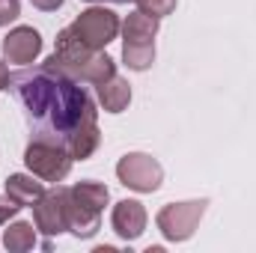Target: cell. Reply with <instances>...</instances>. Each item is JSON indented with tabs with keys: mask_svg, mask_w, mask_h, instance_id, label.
Listing matches in <instances>:
<instances>
[{
	"mask_svg": "<svg viewBox=\"0 0 256 253\" xmlns=\"http://www.w3.org/2000/svg\"><path fill=\"white\" fill-rule=\"evenodd\" d=\"M86 3H104V0H86Z\"/></svg>",
	"mask_w": 256,
	"mask_h": 253,
	"instance_id": "cell-24",
	"label": "cell"
},
{
	"mask_svg": "<svg viewBox=\"0 0 256 253\" xmlns=\"http://www.w3.org/2000/svg\"><path fill=\"white\" fill-rule=\"evenodd\" d=\"M122 60L131 72H146L155 63V42L149 45H122Z\"/></svg>",
	"mask_w": 256,
	"mask_h": 253,
	"instance_id": "cell-17",
	"label": "cell"
},
{
	"mask_svg": "<svg viewBox=\"0 0 256 253\" xmlns=\"http://www.w3.org/2000/svg\"><path fill=\"white\" fill-rule=\"evenodd\" d=\"M116 74V63H114V57H108L104 51H96L86 63L78 68V74H74V80H80V84H102V80H108V78H114Z\"/></svg>",
	"mask_w": 256,
	"mask_h": 253,
	"instance_id": "cell-14",
	"label": "cell"
},
{
	"mask_svg": "<svg viewBox=\"0 0 256 253\" xmlns=\"http://www.w3.org/2000/svg\"><path fill=\"white\" fill-rule=\"evenodd\" d=\"M72 30H74V33H78V36H80L92 51H104V48L120 36L122 21H120V15H116L114 9L92 3L90 9H84V12L74 18Z\"/></svg>",
	"mask_w": 256,
	"mask_h": 253,
	"instance_id": "cell-3",
	"label": "cell"
},
{
	"mask_svg": "<svg viewBox=\"0 0 256 253\" xmlns=\"http://www.w3.org/2000/svg\"><path fill=\"white\" fill-rule=\"evenodd\" d=\"M30 3H33L36 9H42V12H57L66 0H30Z\"/></svg>",
	"mask_w": 256,
	"mask_h": 253,
	"instance_id": "cell-21",
	"label": "cell"
},
{
	"mask_svg": "<svg viewBox=\"0 0 256 253\" xmlns=\"http://www.w3.org/2000/svg\"><path fill=\"white\" fill-rule=\"evenodd\" d=\"M208 208V200H188V202H167L158 214H155V224L161 230V236L167 242H188L202 214Z\"/></svg>",
	"mask_w": 256,
	"mask_h": 253,
	"instance_id": "cell-4",
	"label": "cell"
},
{
	"mask_svg": "<svg viewBox=\"0 0 256 253\" xmlns=\"http://www.w3.org/2000/svg\"><path fill=\"white\" fill-rule=\"evenodd\" d=\"M9 80H12V74H9L6 63L0 60V90H9Z\"/></svg>",
	"mask_w": 256,
	"mask_h": 253,
	"instance_id": "cell-22",
	"label": "cell"
},
{
	"mask_svg": "<svg viewBox=\"0 0 256 253\" xmlns=\"http://www.w3.org/2000/svg\"><path fill=\"white\" fill-rule=\"evenodd\" d=\"M96 51L72 30V27H66V30H60L57 33V48H54V54L48 57V63L57 66V68H63L66 74H78V68L86 63L90 57H92Z\"/></svg>",
	"mask_w": 256,
	"mask_h": 253,
	"instance_id": "cell-7",
	"label": "cell"
},
{
	"mask_svg": "<svg viewBox=\"0 0 256 253\" xmlns=\"http://www.w3.org/2000/svg\"><path fill=\"white\" fill-rule=\"evenodd\" d=\"M63 206H66V220H68V232L74 238H92L102 226V212L86 206L84 200H78L72 188L63 185Z\"/></svg>",
	"mask_w": 256,
	"mask_h": 253,
	"instance_id": "cell-8",
	"label": "cell"
},
{
	"mask_svg": "<svg viewBox=\"0 0 256 253\" xmlns=\"http://www.w3.org/2000/svg\"><path fill=\"white\" fill-rule=\"evenodd\" d=\"M96 98L104 108V114H122L131 104V84H128L126 78L114 74V78L96 84Z\"/></svg>",
	"mask_w": 256,
	"mask_h": 253,
	"instance_id": "cell-11",
	"label": "cell"
},
{
	"mask_svg": "<svg viewBox=\"0 0 256 253\" xmlns=\"http://www.w3.org/2000/svg\"><path fill=\"white\" fill-rule=\"evenodd\" d=\"M3 248L9 253L33 250V248H36V224H27V220L9 224V230L3 232Z\"/></svg>",
	"mask_w": 256,
	"mask_h": 253,
	"instance_id": "cell-15",
	"label": "cell"
},
{
	"mask_svg": "<svg viewBox=\"0 0 256 253\" xmlns=\"http://www.w3.org/2000/svg\"><path fill=\"white\" fill-rule=\"evenodd\" d=\"M33 224L42 236L54 238L68 230L66 220V206H63V185H54L51 190H45L36 202H33Z\"/></svg>",
	"mask_w": 256,
	"mask_h": 253,
	"instance_id": "cell-6",
	"label": "cell"
},
{
	"mask_svg": "<svg viewBox=\"0 0 256 253\" xmlns=\"http://www.w3.org/2000/svg\"><path fill=\"white\" fill-rule=\"evenodd\" d=\"M21 15V0H0V27L12 24Z\"/></svg>",
	"mask_w": 256,
	"mask_h": 253,
	"instance_id": "cell-19",
	"label": "cell"
},
{
	"mask_svg": "<svg viewBox=\"0 0 256 253\" xmlns=\"http://www.w3.org/2000/svg\"><path fill=\"white\" fill-rule=\"evenodd\" d=\"M110 3H131V0H110Z\"/></svg>",
	"mask_w": 256,
	"mask_h": 253,
	"instance_id": "cell-23",
	"label": "cell"
},
{
	"mask_svg": "<svg viewBox=\"0 0 256 253\" xmlns=\"http://www.w3.org/2000/svg\"><path fill=\"white\" fill-rule=\"evenodd\" d=\"M24 164L33 176H39L42 182H51V185H60L66 176L72 173V164L74 158L66 152V146L60 143H51V140H42V137H33L24 149Z\"/></svg>",
	"mask_w": 256,
	"mask_h": 253,
	"instance_id": "cell-2",
	"label": "cell"
},
{
	"mask_svg": "<svg viewBox=\"0 0 256 253\" xmlns=\"http://www.w3.org/2000/svg\"><path fill=\"white\" fill-rule=\"evenodd\" d=\"M9 86L36 128L33 137L66 146L74 161H84L98 149V110L80 80L45 60L42 66H21Z\"/></svg>",
	"mask_w": 256,
	"mask_h": 253,
	"instance_id": "cell-1",
	"label": "cell"
},
{
	"mask_svg": "<svg viewBox=\"0 0 256 253\" xmlns=\"http://www.w3.org/2000/svg\"><path fill=\"white\" fill-rule=\"evenodd\" d=\"M18 212H21V206H18L9 194H3V196H0V226H3V224H9Z\"/></svg>",
	"mask_w": 256,
	"mask_h": 253,
	"instance_id": "cell-20",
	"label": "cell"
},
{
	"mask_svg": "<svg viewBox=\"0 0 256 253\" xmlns=\"http://www.w3.org/2000/svg\"><path fill=\"white\" fill-rule=\"evenodd\" d=\"M146 220L149 214L140 200H120L110 212V226L122 242H137L146 230Z\"/></svg>",
	"mask_w": 256,
	"mask_h": 253,
	"instance_id": "cell-10",
	"label": "cell"
},
{
	"mask_svg": "<svg viewBox=\"0 0 256 253\" xmlns=\"http://www.w3.org/2000/svg\"><path fill=\"white\" fill-rule=\"evenodd\" d=\"M155 36H158V18H152V15H146L140 9L126 15V21H122L126 45H149Z\"/></svg>",
	"mask_w": 256,
	"mask_h": 253,
	"instance_id": "cell-12",
	"label": "cell"
},
{
	"mask_svg": "<svg viewBox=\"0 0 256 253\" xmlns=\"http://www.w3.org/2000/svg\"><path fill=\"white\" fill-rule=\"evenodd\" d=\"M72 194L78 200H84L86 206L98 208V212H104V206L110 202V190L104 188L102 182H78V185H72Z\"/></svg>",
	"mask_w": 256,
	"mask_h": 253,
	"instance_id": "cell-16",
	"label": "cell"
},
{
	"mask_svg": "<svg viewBox=\"0 0 256 253\" xmlns=\"http://www.w3.org/2000/svg\"><path fill=\"white\" fill-rule=\"evenodd\" d=\"M116 179L137 194H152L164 182V167L146 152H128L116 164Z\"/></svg>",
	"mask_w": 256,
	"mask_h": 253,
	"instance_id": "cell-5",
	"label": "cell"
},
{
	"mask_svg": "<svg viewBox=\"0 0 256 253\" xmlns=\"http://www.w3.org/2000/svg\"><path fill=\"white\" fill-rule=\"evenodd\" d=\"M6 194L24 208V206H33V202L45 194V185H42V179L33 176V173H12V176L6 179Z\"/></svg>",
	"mask_w": 256,
	"mask_h": 253,
	"instance_id": "cell-13",
	"label": "cell"
},
{
	"mask_svg": "<svg viewBox=\"0 0 256 253\" xmlns=\"http://www.w3.org/2000/svg\"><path fill=\"white\" fill-rule=\"evenodd\" d=\"M137 3V9L140 12H146V15H152V18H164V15H173L176 12V0H134Z\"/></svg>",
	"mask_w": 256,
	"mask_h": 253,
	"instance_id": "cell-18",
	"label": "cell"
},
{
	"mask_svg": "<svg viewBox=\"0 0 256 253\" xmlns=\"http://www.w3.org/2000/svg\"><path fill=\"white\" fill-rule=\"evenodd\" d=\"M39 54H42V36L33 27H12L9 36L3 39V57L9 63L33 66Z\"/></svg>",
	"mask_w": 256,
	"mask_h": 253,
	"instance_id": "cell-9",
	"label": "cell"
}]
</instances>
